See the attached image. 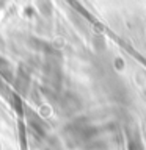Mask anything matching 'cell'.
<instances>
[{
	"label": "cell",
	"instance_id": "1",
	"mask_svg": "<svg viewBox=\"0 0 146 150\" xmlns=\"http://www.w3.org/2000/svg\"><path fill=\"white\" fill-rule=\"evenodd\" d=\"M105 31L108 33V36H110V38H112V39H113V41H115V42H116V44H118V45H120V47H121V49H122V50H124V52H126V53H127V55H129V56H132V58H134V59L137 61V63H140L141 66H145V67H146V58H145V56H143V55H140V53H138V52H137V50L134 49V47H132V45H129V44H127V42H124V41H122V39H121V38H118V36L115 35V33H112V31H110V30H108V28H107V27H105Z\"/></svg>",
	"mask_w": 146,
	"mask_h": 150
}]
</instances>
